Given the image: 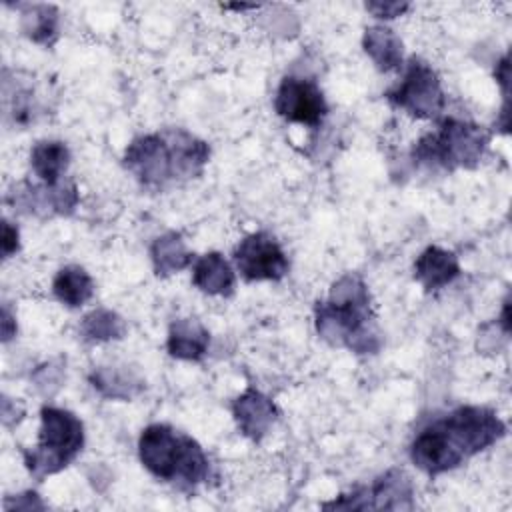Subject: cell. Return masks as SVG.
Listing matches in <instances>:
<instances>
[{
    "label": "cell",
    "mask_w": 512,
    "mask_h": 512,
    "mask_svg": "<svg viewBox=\"0 0 512 512\" xmlns=\"http://www.w3.org/2000/svg\"><path fill=\"white\" fill-rule=\"evenodd\" d=\"M314 324L322 340L332 346H346L356 354H374L382 346L370 290L354 272L340 276L330 286L328 298L316 302Z\"/></svg>",
    "instance_id": "6da1fadb"
},
{
    "label": "cell",
    "mask_w": 512,
    "mask_h": 512,
    "mask_svg": "<svg viewBox=\"0 0 512 512\" xmlns=\"http://www.w3.org/2000/svg\"><path fill=\"white\" fill-rule=\"evenodd\" d=\"M232 416L236 420L238 430L246 438L260 442L268 434V430L274 426L278 418V410L266 394H262L256 388H248L234 400Z\"/></svg>",
    "instance_id": "7c38bea8"
},
{
    "label": "cell",
    "mask_w": 512,
    "mask_h": 512,
    "mask_svg": "<svg viewBox=\"0 0 512 512\" xmlns=\"http://www.w3.org/2000/svg\"><path fill=\"white\" fill-rule=\"evenodd\" d=\"M22 32L36 44L52 46L58 38V10L52 4H26L20 14Z\"/></svg>",
    "instance_id": "44dd1931"
},
{
    "label": "cell",
    "mask_w": 512,
    "mask_h": 512,
    "mask_svg": "<svg viewBox=\"0 0 512 512\" xmlns=\"http://www.w3.org/2000/svg\"><path fill=\"white\" fill-rule=\"evenodd\" d=\"M410 8L408 2H366V10L372 12L376 18H384V20H392L396 16H402L406 10Z\"/></svg>",
    "instance_id": "cb8c5ba5"
},
{
    "label": "cell",
    "mask_w": 512,
    "mask_h": 512,
    "mask_svg": "<svg viewBox=\"0 0 512 512\" xmlns=\"http://www.w3.org/2000/svg\"><path fill=\"white\" fill-rule=\"evenodd\" d=\"M46 504L40 500V496L32 490H26L22 494H16L14 498L4 500V510H44Z\"/></svg>",
    "instance_id": "603a6c76"
},
{
    "label": "cell",
    "mask_w": 512,
    "mask_h": 512,
    "mask_svg": "<svg viewBox=\"0 0 512 512\" xmlns=\"http://www.w3.org/2000/svg\"><path fill=\"white\" fill-rule=\"evenodd\" d=\"M150 260L156 276H172L192 264V252L178 232H164L150 246Z\"/></svg>",
    "instance_id": "d6986e66"
},
{
    "label": "cell",
    "mask_w": 512,
    "mask_h": 512,
    "mask_svg": "<svg viewBox=\"0 0 512 512\" xmlns=\"http://www.w3.org/2000/svg\"><path fill=\"white\" fill-rule=\"evenodd\" d=\"M458 274H460L458 256L452 250H444L440 246H428L418 254L414 262V278L428 292L448 286L458 278Z\"/></svg>",
    "instance_id": "4fadbf2b"
},
{
    "label": "cell",
    "mask_w": 512,
    "mask_h": 512,
    "mask_svg": "<svg viewBox=\"0 0 512 512\" xmlns=\"http://www.w3.org/2000/svg\"><path fill=\"white\" fill-rule=\"evenodd\" d=\"M210 346L208 328L196 318H178L170 324L166 350L172 358L198 362L206 356Z\"/></svg>",
    "instance_id": "5bb4252c"
},
{
    "label": "cell",
    "mask_w": 512,
    "mask_h": 512,
    "mask_svg": "<svg viewBox=\"0 0 512 512\" xmlns=\"http://www.w3.org/2000/svg\"><path fill=\"white\" fill-rule=\"evenodd\" d=\"M84 446L82 420L64 408L44 406L40 410L38 444L32 450H24V464L28 472L42 480L46 476L64 470Z\"/></svg>",
    "instance_id": "3957f363"
},
{
    "label": "cell",
    "mask_w": 512,
    "mask_h": 512,
    "mask_svg": "<svg viewBox=\"0 0 512 512\" xmlns=\"http://www.w3.org/2000/svg\"><path fill=\"white\" fill-rule=\"evenodd\" d=\"M124 166L150 190H160L170 182L184 180L176 128L136 136L124 150Z\"/></svg>",
    "instance_id": "8992f818"
},
{
    "label": "cell",
    "mask_w": 512,
    "mask_h": 512,
    "mask_svg": "<svg viewBox=\"0 0 512 512\" xmlns=\"http://www.w3.org/2000/svg\"><path fill=\"white\" fill-rule=\"evenodd\" d=\"M128 332L126 320L108 308H96L88 312L80 322V336L86 342H110L120 340Z\"/></svg>",
    "instance_id": "7402d4cb"
},
{
    "label": "cell",
    "mask_w": 512,
    "mask_h": 512,
    "mask_svg": "<svg viewBox=\"0 0 512 512\" xmlns=\"http://www.w3.org/2000/svg\"><path fill=\"white\" fill-rule=\"evenodd\" d=\"M92 276L78 264H70L58 270L52 280L54 296L68 308H80L94 296Z\"/></svg>",
    "instance_id": "ffe728a7"
},
{
    "label": "cell",
    "mask_w": 512,
    "mask_h": 512,
    "mask_svg": "<svg viewBox=\"0 0 512 512\" xmlns=\"http://www.w3.org/2000/svg\"><path fill=\"white\" fill-rule=\"evenodd\" d=\"M70 166V148L62 140H38L30 150V168L42 184H60Z\"/></svg>",
    "instance_id": "e0dca14e"
},
{
    "label": "cell",
    "mask_w": 512,
    "mask_h": 512,
    "mask_svg": "<svg viewBox=\"0 0 512 512\" xmlns=\"http://www.w3.org/2000/svg\"><path fill=\"white\" fill-rule=\"evenodd\" d=\"M192 284L210 296H232L236 276L230 262L220 252H206L192 268Z\"/></svg>",
    "instance_id": "2e32d148"
},
{
    "label": "cell",
    "mask_w": 512,
    "mask_h": 512,
    "mask_svg": "<svg viewBox=\"0 0 512 512\" xmlns=\"http://www.w3.org/2000/svg\"><path fill=\"white\" fill-rule=\"evenodd\" d=\"M88 382L100 396L108 400H132L146 388L144 378L134 368L124 364L98 366L90 372Z\"/></svg>",
    "instance_id": "9a60e30c"
},
{
    "label": "cell",
    "mask_w": 512,
    "mask_h": 512,
    "mask_svg": "<svg viewBox=\"0 0 512 512\" xmlns=\"http://www.w3.org/2000/svg\"><path fill=\"white\" fill-rule=\"evenodd\" d=\"M16 330H18L16 320H14L12 312L8 310V306H4V310H2V340L8 342L10 338H14Z\"/></svg>",
    "instance_id": "484cf974"
},
{
    "label": "cell",
    "mask_w": 512,
    "mask_h": 512,
    "mask_svg": "<svg viewBox=\"0 0 512 512\" xmlns=\"http://www.w3.org/2000/svg\"><path fill=\"white\" fill-rule=\"evenodd\" d=\"M324 510H412L414 484L400 468H390L370 486L340 494L332 502L322 504Z\"/></svg>",
    "instance_id": "ba28073f"
},
{
    "label": "cell",
    "mask_w": 512,
    "mask_h": 512,
    "mask_svg": "<svg viewBox=\"0 0 512 512\" xmlns=\"http://www.w3.org/2000/svg\"><path fill=\"white\" fill-rule=\"evenodd\" d=\"M142 466L162 482L194 488L208 478L210 464L202 446L168 424H150L138 438Z\"/></svg>",
    "instance_id": "7a4b0ae2"
},
{
    "label": "cell",
    "mask_w": 512,
    "mask_h": 512,
    "mask_svg": "<svg viewBox=\"0 0 512 512\" xmlns=\"http://www.w3.org/2000/svg\"><path fill=\"white\" fill-rule=\"evenodd\" d=\"M10 200L14 208L36 214V216H68L78 206V188L72 182H60L56 186L48 184H22L12 194Z\"/></svg>",
    "instance_id": "8fae6325"
},
{
    "label": "cell",
    "mask_w": 512,
    "mask_h": 512,
    "mask_svg": "<svg viewBox=\"0 0 512 512\" xmlns=\"http://www.w3.org/2000/svg\"><path fill=\"white\" fill-rule=\"evenodd\" d=\"M430 426L458 466L506 434V424L500 416L484 406H460L444 418L430 422Z\"/></svg>",
    "instance_id": "5b68a950"
},
{
    "label": "cell",
    "mask_w": 512,
    "mask_h": 512,
    "mask_svg": "<svg viewBox=\"0 0 512 512\" xmlns=\"http://www.w3.org/2000/svg\"><path fill=\"white\" fill-rule=\"evenodd\" d=\"M274 110L286 122L318 128L328 114V102L314 80L286 76L276 90Z\"/></svg>",
    "instance_id": "30bf717a"
},
{
    "label": "cell",
    "mask_w": 512,
    "mask_h": 512,
    "mask_svg": "<svg viewBox=\"0 0 512 512\" xmlns=\"http://www.w3.org/2000/svg\"><path fill=\"white\" fill-rule=\"evenodd\" d=\"M490 144V132L468 120L444 118L434 132L424 134L414 150L412 158L418 164L438 166L444 170L474 168Z\"/></svg>",
    "instance_id": "277c9868"
},
{
    "label": "cell",
    "mask_w": 512,
    "mask_h": 512,
    "mask_svg": "<svg viewBox=\"0 0 512 512\" xmlns=\"http://www.w3.org/2000/svg\"><path fill=\"white\" fill-rule=\"evenodd\" d=\"M0 246H2V256L4 258H10L14 256L18 250H20V230L16 224H12L10 220H2V240H0Z\"/></svg>",
    "instance_id": "d4e9b609"
},
{
    "label": "cell",
    "mask_w": 512,
    "mask_h": 512,
    "mask_svg": "<svg viewBox=\"0 0 512 512\" xmlns=\"http://www.w3.org/2000/svg\"><path fill=\"white\" fill-rule=\"evenodd\" d=\"M386 98L412 118H436L446 104L436 70L420 58L408 62L402 80L386 92Z\"/></svg>",
    "instance_id": "52a82bcc"
},
{
    "label": "cell",
    "mask_w": 512,
    "mask_h": 512,
    "mask_svg": "<svg viewBox=\"0 0 512 512\" xmlns=\"http://www.w3.org/2000/svg\"><path fill=\"white\" fill-rule=\"evenodd\" d=\"M234 264L244 280L262 282V280H282L290 262L280 242L268 232H252L244 236L234 248Z\"/></svg>",
    "instance_id": "9c48e42d"
},
{
    "label": "cell",
    "mask_w": 512,
    "mask_h": 512,
    "mask_svg": "<svg viewBox=\"0 0 512 512\" xmlns=\"http://www.w3.org/2000/svg\"><path fill=\"white\" fill-rule=\"evenodd\" d=\"M222 8L224 10H238V12H242V10H252V8H258L256 4H222Z\"/></svg>",
    "instance_id": "83f0119b"
},
{
    "label": "cell",
    "mask_w": 512,
    "mask_h": 512,
    "mask_svg": "<svg viewBox=\"0 0 512 512\" xmlns=\"http://www.w3.org/2000/svg\"><path fill=\"white\" fill-rule=\"evenodd\" d=\"M498 324L502 326V332H504V334H510V300H508V298H506L504 304H502V314H500Z\"/></svg>",
    "instance_id": "4316f807"
},
{
    "label": "cell",
    "mask_w": 512,
    "mask_h": 512,
    "mask_svg": "<svg viewBox=\"0 0 512 512\" xmlns=\"http://www.w3.org/2000/svg\"><path fill=\"white\" fill-rule=\"evenodd\" d=\"M362 48L380 72L396 70L402 64V40L386 26H370L362 36Z\"/></svg>",
    "instance_id": "ac0fdd59"
}]
</instances>
